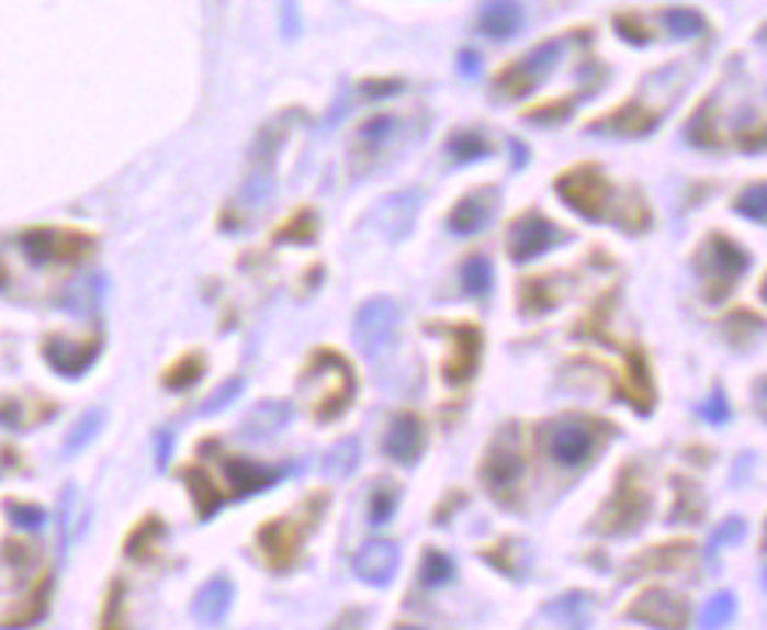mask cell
<instances>
[{"label": "cell", "instance_id": "cell-1", "mask_svg": "<svg viewBox=\"0 0 767 630\" xmlns=\"http://www.w3.org/2000/svg\"><path fill=\"white\" fill-rule=\"evenodd\" d=\"M559 199L573 213L595 224H619L622 230H644L651 224V213L641 199H630L612 188V181L601 175V167H573L555 181Z\"/></svg>", "mask_w": 767, "mask_h": 630}, {"label": "cell", "instance_id": "cell-2", "mask_svg": "<svg viewBox=\"0 0 767 630\" xmlns=\"http://www.w3.org/2000/svg\"><path fill=\"white\" fill-rule=\"evenodd\" d=\"M305 386L312 390V415L318 421H332L354 401V369L337 351H318L305 372Z\"/></svg>", "mask_w": 767, "mask_h": 630}, {"label": "cell", "instance_id": "cell-3", "mask_svg": "<svg viewBox=\"0 0 767 630\" xmlns=\"http://www.w3.org/2000/svg\"><path fill=\"white\" fill-rule=\"evenodd\" d=\"M482 482L495 503H503V507H514L517 503L520 482H523V453H520L517 425H506V429L495 432L482 461Z\"/></svg>", "mask_w": 767, "mask_h": 630}, {"label": "cell", "instance_id": "cell-4", "mask_svg": "<svg viewBox=\"0 0 767 630\" xmlns=\"http://www.w3.org/2000/svg\"><path fill=\"white\" fill-rule=\"evenodd\" d=\"M746 270H749L746 248L729 241L725 234H711L704 248L697 251V273H700V280H704L708 302H722Z\"/></svg>", "mask_w": 767, "mask_h": 630}, {"label": "cell", "instance_id": "cell-5", "mask_svg": "<svg viewBox=\"0 0 767 630\" xmlns=\"http://www.w3.org/2000/svg\"><path fill=\"white\" fill-rule=\"evenodd\" d=\"M601 425L605 421H587V418H563L552 421L541 439H545V450L559 468H584L590 457H595L601 443Z\"/></svg>", "mask_w": 767, "mask_h": 630}, {"label": "cell", "instance_id": "cell-6", "mask_svg": "<svg viewBox=\"0 0 767 630\" xmlns=\"http://www.w3.org/2000/svg\"><path fill=\"white\" fill-rule=\"evenodd\" d=\"M651 514V496L644 490V482L636 479V471L627 468L619 475V485L612 499L601 507V517L595 521V528H601L605 535H627V531H636Z\"/></svg>", "mask_w": 767, "mask_h": 630}, {"label": "cell", "instance_id": "cell-7", "mask_svg": "<svg viewBox=\"0 0 767 630\" xmlns=\"http://www.w3.org/2000/svg\"><path fill=\"white\" fill-rule=\"evenodd\" d=\"M559 54H563V40H549L534 46L531 54H523L495 78V92H499L503 100H523L527 92H534L552 75V68L559 65Z\"/></svg>", "mask_w": 767, "mask_h": 630}, {"label": "cell", "instance_id": "cell-8", "mask_svg": "<svg viewBox=\"0 0 767 630\" xmlns=\"http://www.w3.org/2000/svg\"><path fill=\"white\" fill-rule=\"evenodd\" d=\"M29 262L50 266V262H78L92 251V238L82 230L68 227H29L19 238Z\"/></svg>", "mask_w": 767, "mask_h": 630}, {"label": "cell", "instance_id": "cell-9", "mask_svg": "<svg viewBox=\"0 0 767 630\" xmlns=\"http://www.w3.org/2000/svg\"><path fill=\"white\" fill-rule=\"evenodd\" d=\"M399 326V305L393 297H369L354 315V340L364 358H382L393 348Z\"/></svg>", "mask_w": 767, "mask_h": 630}, {"label": "cell", "instance_id": "cell-10", "mask_svg": "<svg viewBox=\"0 0 767 630\" xmlns=\"http://www.w3.org/2000/svg\"><path fill=\"white\" fill-rule=\"evenodd\" d=\"M563 241H566V234L559 230L549 216L523 213L520 220H514V227H509L506 248H509V259H514V262H531V259L545 256L549 248L563 245Z\"/></svg>", "mask_w": 767, "mask_h": 630}, {"label": "cell", "instance_id": "cell-11", "mask_svg": "<svg viewBox=\"0 0 767 630\" xmlns=\"http://www.w3.org/2000/svg\"><path fill=\"white\" fill-rule=\"evenodd\" d=\"M315 521V517H312ZM308 517H277V521H269L262 525L259 531V545H262V553L266 560L277 566V571H286L297 553H301V542H305V531L312 528Z\"/></svg>", "mask_w": 767, "mask_h": 630}, {"label": "cell", "instance_id": "cell-12", "mask_svg": "<svg viewBox=\"0 0 767 630\" xmlns=\"http://www.w3.org/2000/svg\"><path fill=\"white\" fill-rule=\"evenodd\" d=\"M477 361H482V329L453 326L450 329V355H445V365H442V380L450 386L471 383V375L477 372Z\"/></svg>", "mask_w": 767, "mask_h": 630}, {"label": "cell", "instance_id": "cell-13", "mask_svg": "<svg viewBox=\"0 0 767 630\" xmlns=\"http://www.w3.org/2000/svg\"><path fill=\"white\" fill-rule=\"evenodd\" d=\"M421 450H425V421L410 412L396 415L386 429V439H382V453L396 464L414 468L421 461Z\"/></svg>", "mask_w": 767, "mask_h": 630}, {"label": "cell", "instance_id": "cell-14", "mask_svg": "<svg viewBox=\"0 0 767 630\" xmlns=\"http://www.w3.org/2000/svg\"><path fill=\"white\" fill-rule=\"evenodd\" d=\"M396 566H399V545L393 539H372L358 549L354 556V574L372 588H386L393 585L396 577Z\"/></svg>", "mask_w": 767, "mask_h": 630}, {"label": "cell", "instance_id": "cell-15", "mask_svg": "<svg viewBox=\"0 0 767 630\" xmlns=\"http://www.w3.org/2000/svg\"><path fill=\"white\" fill-rule=\"evenodd\" d=\"M103 344L100 340H68V337H50L43 344V358L50 361V365L68 375V380H75V375H82L92 369V361L100 358Z\"/></svg>", "mask_w": 767, "mask_h": 630}, {"label": "cell", "instance_id": "cell-16", "mask_svg": "<svg viewBox=\"0 0 767 630\" xmlns=\"http://www.w3.org/2000/svg\"><path fill=\"white\" fill-rule=\"evenodd\" d=\"M627 617L651 623V627H683L686 623V603L676 592L651 588L627 609Z\"/></svg>", "mask_w": 767, "mask_h": 630}, {"label": "cell", "instance_id": "cell-17", "mask_svg": "<svg viewBox=\"0 0 767 630\" xmlns=\"http://www.w3.org/2000/svg\"><path fill=\"white\" fill-rule=\"evenodd\" d=\"M495 210H499V192H495V188H477V192L463 195L450 210V230L460 234V238L485 230Z\"/></svg>", "mask_w": 767, "mask_h": 630}, {"label": "cell", "instance_id": "cell-18", "mask_svg": "<svg viewBox=\"0 0 767 630\" xmlns=\"http://www.w3.org/2000/svg\"><path fill=\"white\" fill-rule=\"evenodd\" d=\"M418 210H421V192H399L379 202L372 213V224L379 227V234H386V238L396 241V238H404V234H410Z\"/></svg>", "mask_w": 767, "mask_h": 630}, {"label": "cell", "instance_id": "cell-19", "mask_svg": "<svg viewBox=\"0 0 767 630\" xmlns=\"http://www.w3.org/2000/svg\"><path fill=\"white\" fill-rule=\"evenodd\" d=\"M223 475H227V482H230V496L241 499V496L269 490V485L283 479V471L262 468V464L248 461V457H223Z\"/></svg>", "mask_w": 767, "mask_h": 630}, {"label": "cell", "instance_id": "cell-20", "mask_svg": "<svg viewBox=\"0 0 767 630\" xmlns=\"http://www.w3.org/2000/svg\"><path fill=\"white\" fill-rule=\"evenodd\" d=\"M230 603H234V585L227 574H216L210 577L205 585L199 588L195 603H191V612H195V620H202L205 627H216L223 617L230 612Z\"/></svg>", "mask_w": 767, "mask_h": 630}, {"label": "cell", "instance_id": "cell-21", "mask_svg": "<svg viewBox=\"0 0 767 630\" xmlns=\"http://www.w3.org/2000/svg\"><path fill=\"white\" fill-rule=\"evenodd\" d=\"M477 25H482V33L492 40H509L523 25V11L517 0H488Z\"/></svg>", "mask_w": 767, "mask_h": 630}, {"label": "cell", "instance_id": "cell-22", "mask_svg": "<svg viewBox=\"0 0 767 630\" xmlns=\"http://www.w3.org/2000/svg\"><path fill=\"white\" fill-rule=\"evenodd\" d=\"M291 421V404L286 401H262L259 407H251V415L245 418V439H269L277 436L283 425Z\"/></svg>", "mask_w": 767, "mask_h": 630}, {"label": "cell", "instance_id": "cell-23", "mask_svg": "<svg viewBox=\"0 0 767 630\" xmlns=\"http://www.w3.org/2000/svg\"><path fill=\"white\" fill-rule=\"evenodd\" d=\"M627 401H630L641 415H647L651 404H654V380H651L647 358H644L641 351H633V355L627 358Z\"/></svg>", "mask_w": 767, "mask_h": 630}, {"label": "cell", "instance_id": "cell-24", "mask_svg": "<svg viewBox=\"0 0 767 630\" xmlns=\"http://www.w3.org/2000/svg\"><path fill=\"white\" fill-rule=\"evenodd\" d=\"M358 464H361V443L358 439H340V443L329 447V453L323 457V475L340 482L347 475H354Z\"/></svg>", "mask_w": 767, "mask_h": 630}, {"label": "cell", "instance_id": "cell-25", "mask_svg": "<svg viewBox=\"0 0 767 630\" xmlns=\"http://www.w3.org/2000/svg\"><path fill=\"white\" fill-rule=\"evenodd\" d=\"M273 188H277V178H273V164H255V170L248 175L245 188H241V206L248 210H262L269 199H273Z\"/></svg>", "mask_w": 767, "mask_h": 630}, {"label": "cell", "instance_id": "cell-26", "mask_svg": "<svg viewBox=\"0 0 767 630\" xmlns=\"http://www.w3.org/2000/svg\"><path fill=\"white\" fill-rule=\"evenodd\" d=\"M184 482H188V490H191V496H195V510L202 514V517H213L216 510H219V503H223V493L216 490V485L210 482L202 475V471H184Z\"/></svg>", "mask_w": 767, "mask_h": 630}, {"label": "cell", "instance_id": "cell-27", "mask_svg": "<svg viewBox=\"0 0 767 630\" xmlns=\"http://www.w3.org/2000/svg\"><path fill=\"white\" fill-rule=\"evenodd\" d=\"M552 280H523V288H520V305L527 315H541V312H552L559 305V297L563 294H555L549 288Z\"/></svg>", "mask_w": 767, "mask_h": 630}, {"label": "cell", "instance_id": "cell-28", "mask_svg": "<svg viewBox=\"0 0 767 630\" xmlns=\"http://www.w3.org/2000/svg\"><path fill=\"white\" fill-rule=\"evenodd\" d=\"M445 149H450V156L456 164H474V160H485V156L492 153L488 138L477 135V132H456L450 142H445Z\"/></svg>", "mask_w": 767, "mask_h": 630}, {"label": "cell", "instance_id": "cell-29", "mask_svg": "<svg viewBox=\"0 0 767 630\" xmlns=\"http://www.w3.org/2000/svg\"><path fill=\"white\" fill-rule=\"evenodd\" d=\"M587 598L577 592V595H563L555 598V603L545 606V617L549 620H559L563 627H587Z\"/></svg>", "mask_w": 767, "mask_h": 630}, {"label": "cell", "instance_id": "cell-30", "mask_svg": "<svg viewBox=\"0 0 767 630\" xmlns=\"http://www.w3.org/2000/svg\"><path fill=\"white\" fill-rule=\"evenodd\" d=\"M396 132V117L393 114H375L358 128V149H382Z\"/></svg>", "mask_w": 767, "mask_h": 630}, {"label": "cell", "instance_id": "cell-31", "mask_svg": "<svg viewBox=\"0 0 767 630\" xmlns=\"http://www.w3.org/2000/svg\"><path fill=\"white\" fill-rule=\"evenodd\" d=\"M460 280H463V291L467 294H474V297L488 294L492 291V262L485 256H471L467 262H463Z\"/></svg>", "mask_w": 767, "mask_h": 630}, {"label": "cell", "instance_id": "cell-32", "mask_svg": "<svg viewBox=\"0 0 767 630\" xmlns=\"http://www.w3.org/2000/svg\"><path fill=\"white\" fill-rule=\"evenodd\" d=\"M662 25L668 29V33H673L676 40H690V36H700L704 33V19H700L697 11H686V8H668L665 14H662Z\"/></svg>", "mask_w": 767, "mask_h": 630}, {"label": "cell", "instance_id": "cell-33", "mask_svg": "<svg viewBox=\"0 0 767 630\" xmlns=\"http://www.w3.org/2000/svg\"><path fill=\"white\" fill-rule=\"evenodd\" d=\"M318 238V227H315V213L312 210H301L294 220H286V224L277 230V241H291V245H312Z\"/></svg>", "mask_w": 767, "mask_h": 630}, {"label": "cell", "instance_id": "cell-34", "mask_svg": "<svg viewBox=\"0 0 767 630\" xmlns=\"http://www.w3.org/2000/svg\"><path fill=\"white\" fill-rule=\"evenodd\" d=\"M453 574H456L453 560L439 553V549H428L425 560H421V585L439 588V585H445V581H453Z\"/></svg>", "mask_w": 767, "mask_h": 630}, {"label": "cell", "instance_id": "cell-35", "mask_svg": "<svg viewBox=\"0 0 767 630\" xmlns=\"http://www.w3.org/2000/svg\"><path fill=\"white\" fill-rule=\"evenodd\" d=\"M103 421H106V415H103V412H89L86 418H78V425L71 429V436H68V443H64V450H68V453H78L82 447H89L92 439L103 432Z\"/></svg>", "mask_w": 767, "mask_h": 630}, {"label": "cell", "instance_id": "cell-36", "mask_svg": "<svg viewBox=\"0 0 767 630\" xmlns=\"http://www.w3.org/2000/svg\"><path fill=\"white\" fill-rule=\"evenodd\" d=\"M732 617H736V598H732V592H718L704 606V612H700V623L725 627V623H732Z\"/></svg>", "mask_w": 767, "mask_h": 630}, {"label": "cell", "instance_id": "cell-37", "mask_svg": "<svg viewBox=\"0 0 767 630\" xmlns=\"http://www.w3.org/2000/svg\"><path fill=\"white\" fill-rule=\"evenodd\" d=\"M159 535H163V528H159V521H156V517H149V521L146 525H142V528H135L132 531V539H127V556H138V560H146L149 556V549L159 542Z\"/></svg>", "mask_w": 767, "mask_h": 630}, {"label": "cell", "instance_id": "cell-38", "mask_svg": "<svg viewBox=\"0 0 767 630\" xmlns=\"http://www.w3.org/2000/svg\"><path fill=\"white\" fill-rule=\"evenodd\" d=\"M199 375H202V358L188 355V358H184V361H178V365H173V369H167L163 383H167L170 390H188L191 383H199Z\"/></svg>", "mask_w": 767, "mask_h": 630}, {"label": "cell", "instance_id": "cell-39", "mask_svg": "<svg viewBox=\"0 0 767 630\" xmlns=\"http://www.w3.org/2000/svg\"><path fill=\"white\" fill-rule=\"evenodd\" d=\"M8 517L14 525H19L22 531H40L46 525V510L40 507H32V503H14L8 499Z\"/></svg>", "mask_w": 767, "mask_h": 630}, {"label": "cell", "instance_id": "cell-40", "mask_svg": "<svg viewBox=\"0 0 767 630\" xmlns=\"http://www.w3.org/2000/svg\"><path fill=\"white\" fill-rule=\"evenodd\" d=\"M396 510V490L393 485H379V490L372 493V503H369V521L372 525H386L390 517Z\"/></svg>", "mask_w": 767, "mask_h": 630}, {"label": "cell", "instance_id": "cell-41", "mask_svg": "<svg viewBox=\"0 0 767 630\" xmlns=\"http://www.w3.org/2000/svg\"><path fill=\"white\" fill-rule=\"evenodd\" d=\"M736 213L749 216V220H767V184H754L746 188L736 202Z\"/></svg>", "mask_w": 767, "mask_h": 630}, {"label": "cell", "instance_id": "cell-42", "mask_svg": "<svg viewBox=\"0 0 767 630\" xmlns=\"http://www.w3.org/2000/svg\"><path fill=\"white\" fill-rule=\"evenodd\" d=\"M241 390H245V380H241V375H234V380H227V386H219V390L213 393V397L202 404V415H216L219 407L234 404V397H237Z\"/></svg>", "mask_w": 767, "mask_h": 630}, {"label": "cell", "instance_id": "cell-43", "mask_svg": "<svg viewBox=\"0 0 767 630\" xmlns=\"http://www.w3.org/2000/svg\"><path fill=\"white\" fill-rule=\"evenodd\" d=\"M683 556H690V549H686V545H662V549H651V553L641 556V560H651L658 571H676V566L683 563Z\"/></svg>", "mask_w": 767, "mask_h": 630}, {"label": "cell", "instance_id": "cell-44", "mask_svg": "<svg viewBox=\"0 0 767 630\" xmlns=\"http://www.w3.org/2000/svg\"><path fill=\"white\" fill-rule=\"evenodd\" d=\"M700 415H704L708 421H714V425H725L729 421V401H725V393L722 390H714L711 397L700 404Z\"/></svg>", "mask_w": 767, "mask_h": 630}, {"label": "cell", "instance_id": "cell-45", "mask_svg": "<svg viewBox=\"0 0 767 630\" xmlns=\"http://www.w3.org/2000/svg\"><path fill=\"white\" fill-rule=\"evenodd\" d=\"M743 531H746V525L740 521V517H729L725 525H718V531H714V549H722V545H732V542H740L743 539Z\"/></svg>", "mask_w": 767, "mask_h": 630}, {"label": "cell", "instance_id": "cell-46", "mask_svg": "<svg viewBox=\"0 0 767 630\" xmlns=\"http://www.w3.org/2000/svg\"><path fill=\"white\" fill-rule=\"evenodd\" d=\"M364 92H369V97H393V92H399V82H369Z\"/></svg>", "mask_w": 767, "mask_h": 630}, {"label": "cell", "instance_id": "cell-47", "mask_svg": "<svg viewBox=\"0 0 767 630\" xmlns=\"http://www.w3.org/2000/svg\"><path fill=\"white\" fill-rule=\"evenodd\" d=\"M477 68H482V60H477V54H460V71L463 75H477Z\"/></svg>", "mask_w": 767, "mask_h": 630}, {"label": "cell", "instance_id": "cell-48", "mask_svg": "<svg viewBox=\"0 0 767 630\" xmlns=\"http://www.w3.org/2000/svg\"><path fill=\"white\" fill-rule=\"evenodd\" d=\"M757 397H760V401L767 404V375H764V380L757 383Z\"/></svg>", "mask_w": 767, "mask_h": 630}, {"label": "cell", "instance_id": "cell-49", "mask_svg": "<svg viewBox=\"0 0 767 630\" xmlns=\"http://www.w3.org/2000/svg\"><path fill=\"white\" fill-rule=\"evenodd\" d=\"M4 280H8V273H4V262H0V288H4Z\"/></svg>", "mask_w": 767, "mask_h": 630}, {"label": "cell", "instance_id": "cell-50", "mask_svg": "<svg viewBox=\"0 0 767 630\" xmlns=\"http://www.w3.org/2000/svg\"><path fill=\"white\" fill-rule=\"evenodd\" d=\"M760 294H764V302H767V280H764V288H760Z\"/></svg>", "mask_w": 767, "mask_h": 630}, {"label": "cell", "instance_id": "cell-51", "mask_svg": "<svg viewBox=\"0 0 767 630\" xmlns=\"http://www.w3.org/2000/svg\"><path fill=\"white\" fill-rule=\"evenodd\" d=\"M764 585H767V571H764Z\"/></svg>", "mask_w": 767, "mask_h": 630}, {"label": "cell", "instance_id": "cell-52", "mask_svg": "<svg viewBox=\"0 0 767 630\" xmlns=\"http://www.w3.org/2000/svg\"><path fill=\"white\" fill-rule=\"evenodd\" d=\"M764 535H767V528H764ZM764 545H767V539H764Z\"/></svg>", "mask_w": 767, "mask_h": 630}]
</instances>
